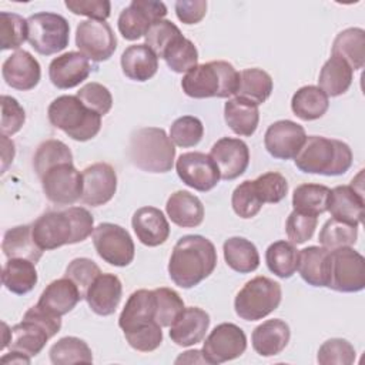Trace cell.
Wrapping results in <instances>:
<instances>
[{
    "instance_id": "1",
    "label": "cell",
    "mask_w": 365,
    "mask_h": 365,
    "mask_svg": "<svg viewBox=\"0 0 365 365\" xmlns=\"http://www.w3.org/2000/svg\"><path fill=\"white\" fill-rule=\"evenodd\" d=\"M94 231V218L84 207H68L63 211H47L33 224L36 244L44 250H56L66 244L87 240Z\"/></svg>"
},
{
    "instance_id": "2",
    "label": "cell",
    "mask_w": 365,
    "mask_h": 365,
    "mask_svg": "<svg viewBox=\"0 0 365 365\" xmlns=\"http://www.w3.org/2000/svg\"><path fill=\"white\" fill-rule=\"evenodd\" d=\"M217 267L214 244L202 235H184L173 248L168 275L181 288H192L212 274Z\"/></svg>"
},
{
    "instance_id": "3",
    "label": "cell",
    "mask_w": 365,
    "mask_h": 365,
    "mask_svg": "<svg viewBox=\"0 0 365 365\" xmlns=\"http://www.w3.org/2000/svg\"><path fill=\"white\" fill-rule=\"evenodd\" d=\"M352 151L346 143L322 135H309L294 163L302 173L331 177L345 174L352 165Z\"/></svg>"
},
{
    "instance_id": "4",
    "label": "cell",
    "mask_w": 365,
    "mask_h": 365,
    "mask_svg": "<svg viewBox=\"0 0 365 365\" xmlns=\"http://www.w3.org/2000/svg\"><path fill=\"white\" fill-rule=\"evenodd\" d=\"M240 73L228 61L217 60L197 64L181 80L182 91L191 98H227L235 96Z\"/></svg>"
},
{
    "instance_id": "5",
    "label": "cell",
    "mask_w": 365,
    "mask_h": 365,
    "mask_svg": "<svg viewBox=\"0 0 365 365\" xmlns=\"http://www.w3.org/2000/svg\"><path fill=\"white\" fill-rule=\"evenodd\" d=\"M128 157L145 173H168L174 165L175 147L163 128L143 127L130 137Z\"/></svg>"
},
{
    "instance_id": "6",
    "label": "cell",
    "mask_w": 365,
    "mask_h": 365,
    "mask_svg": "<svg viewBox=\"0 0 365 365\" xmlns=\"http://www.w3.org/2000/svg\"><path fill=\"white\" fill-rule=\"evenodd\" d=\"M47 117L53 127L76 141L91 140L101 128V115L87 108L77 96L54 98L47 108Z\"/></svg>"
},
{
    "instance_id": "7",
    "label": "cell",
    "mask_w": 365,
    "mask_h": 365,
    "mask_svg": "<svg viewBox=\"0 0 365 365\" xmlns=\"http://www.w3.org/2000/svg\"><path fill=\"white\" fill-rule=\"evenodd\" d=\"M282 298L281 285L268 277L248 281L234 299L235 314L244 321H258L274 312Z\"/></svg>"
},
{
    "instance_id": "8",
    "label": "cell",
    "mask_w": 365,
    "mask_h": 365,
    "mask_svg": "<svg viewBox=\"0 0 365 365\" xmlns=\"http://www.w3.org/2000/svg\"><path fill=\"white\" fill-rule=\"evenodd\" d=\"M68 21L57 13L40 11L27 19V41L41 56H51L68 46Z\"/></svg>"
},
{
    "instance_id": "9",
    "label": "cell",
    "mask_w": 365,
    "mask_h": 365,
    "mask_svg": "<svg viewBox=\"0 0 365 365\" xmlns=\"http://www.w3.org/2000/svg\"><path fill=\"white\" fill-rule=\"evenodd\" d=\"M328 288L338 292H359L365 288V259L351 247L329 251Z\"/></svg>"
},
{
    "instance_id": "10",
    "label": "cell",
    "mask_w": 365,
    "mask_h": 365,
    "mask_svg": "<svg viewBox=\"0 0 365 365\" xmlns=\"http://www.w3.org/2000/svg\"><path fill=\"white\" fill-rule=\"evenodd\" d=\"M93 244L101 259L114 267H127L134 259V242L128 231L113 222H101L93 231Z\"/></svg>"
},
{
    "instance_id": "11",
    "label": "cell",
    "mask_w": 365,
    "mask_h": 365,
    "mask_svg": "<svg viewBox=\"0 0 365 365\" xmlns=\"http://www.w3.org/2000/svg\"><path fill=\"white\" fill-rule=\"evenodd\" d=\"M46 198L57 205H71L81 200L83 175L73 163L58 164L40 178Z\"/></svg>"
},
{
    "instance_id": "12",
    "label": "cell",
    "mask_w": 365,
    "mask_h": 365,
    "mask_svg": "<svg viewBox=\"0 0 365 365\" xmlns=\"http://www.w3.org/2000/svg\"><path fill=\"white\" fill-rule=\"evenodd\" d=\"M245 349V332L232 322H222L210 332L201 351L207 364L218 365L241 356Z\"/></svg>"
},
{
    "instance_id": "13",
    "label": "cell",
    "mask_w": 365,
    "mask_h": 365,
    "mask_svg": "<svg viewBox=\"0 0 365 365\" xmlns=\"http://www.w3.org/2000/svg\"><path fill=\"white\" fill-rule=\"evenodd\" d=\"M76 46L80 53L91 61L98 63L108 60L114 54L117 38L108 23L101 20H84L80 21L76 29Z\"/></svg>"
},
{
    "instance_id": "14",
    "label": "cell",
    "mask_w": 365,
    "mask_h": 365,
    "mask_svg": "<svg viewBox=\"0 0 365 365\" xmlns=\"http://www.w3.org/2000/svg\"><path fill=\"white\" fill-rule=\"evenodd\" d=\"M167 14V7L163 1L154 0H133L118 16V31L128 40L134 41L145 36L148 29Z\"/></svg>"
},
{
    "instance_id": "15",
    "label": "cell",
    "mask_w": 365,
    "mask_h": 365,
    "mask_svg": "<svg viewBox=\"0 0 365 365\" xmlns=\"http://www.w3.org/2000/svg\"><path fill=\"white\" fill-rule=\"evenodd\" d=\"M175 170L185 185L201 192L212 190L221 180L214 160L210 154L200 151L181 154L175 163Z\"/></svg>"
},
{
    "instance_id": "16",
    "label": "cell",
    "mask_w": 365,
    "mask_h": 365,
    "mask_svg": "<svg viewBox=\"0 0 365 365\" xmlns=\"http://www.w3.org/2000/svg\"><path fill=\"white\" fill-rule=\"evenodd\" d=\"M97 66L80 51H68L51 60L48 78L57 88L67 90L78 86L96 71Z\"/></svg>"
},
{
    "instance_id": "17",
    "label": "cell",
    "mask_w": 365,
    "mask_h": 365,
    "mask_svg": "<svg viewBox=\"0 0 365 365\" xmlns=\"http://www.w3.org/2000/svg\"><path fill=\"white\" fill-rule=\"evenodd\" d=\"M307 134L302 125L291 120H278L272 123L264 135V145L267 151L278 160L295 158Z\"/></svg>"
},
{
    "instance_id": "18",
    "label": "cell",
    "mask_w": 365,
    "mask_h": 365,
    "mask_svg": "<svg viewBox=\"0 0 365 365\" xmlns=\"http://www.w3.org/2000/svg\"><path fill=\"white\" fill-rule=\"evenodd\" d=\"M83 175L81 201L91 207L107 204L117 190L115 170L107 163H96L86 167Z\"/></svg>"
},
{
    "instance_id": "19",
    "label": "cell",
    "mask_w": 365,
    "mask_h": 365,
    "mask_svg": "<svg viewBox=\"0 0 365 365\" xmlns=\"http://www.w3.org/2000/svg\"><path fill=\"white\" fill-rule=\"evenodd\" d=\"M210 157L218 167L221 180L231 181L245 173L250 164L248 145L234 137H222L211 147Z\"/></svg>"
},
{
    "instance_id": "20",
    "label": "cell",
    "mask_w": 365,
    "mask_h": 365,
    "mask_svg": "<svg viewBox=\"0 0 365 365\" xmlns=\"http://www.w3.org/2000/svg\"><path fill=\"white\" fill-rule=\"evenodd\" d=\"M1 76L7 86L20 91L34 88L41 77L38 61L26 50H17L1 66Z\"/></svg>"
},
{
    "instance_id": "21",
    "label": "cell",
    "mask_w": 365,
    "mask_h": 365,
    "mask_svg": "<svg viewBox=\"0 0 365 365\" xmlns=\"http://www.w3.org/2000/svg\"><path fill=\"white\" fill-rule=\"evenodd\" d=\"M364 191L351 185H336L329 191L328 207L331 217L352 225H359L364 218Z\"/></svg>"
},
{
    "instance_id": "22",
    "label": "cell",
    "mask_w": 365,
    "mask_h": 365,
    "mask_svg": "<svg viewBox=\"0 0 365 365\" xmlns=\"http://www.w3.org/2000/svg\"><path fill=\"white\" fill-rule=\"evenodd\" d=\"M123 295V285L114 274H100L87 288L84 299L91 311L101 317L115 312Z\"/></svg>"
},
{
    "instance_id": "23",
    "label": "cell",
    "mask_w": 365,
    "mask_h": 365,
    "mask_svg": "<svg viewBox=\"0 0 365 365\" xmlns=\"http://www.w3.org/2000/svg\"><path fill=\"white\" fill-rule=\"evenodd\" d=\"M210 315L198 308L188 307L170 327V338L180 346H191L201 342L210 327Z\"/></svg>"
},
{
    "instance_id": "24",
    "label": "cell",
    "mask_w": 365,
    "mask_h": 365,
    "mask_svg": "<svg viewBox=\"0 0 365 365\" xmlns=\"http://www.w3.org/2000/svg\"><path fill=\"white\" fill-rule=\"evenodd\" d=\"M154 321H155L154 289L153 291L137 289L128 297L118 317V327L123 329V332H131L143 327H147Z\"/></svg>"
},
{
    "instance_id": "25",
    "label": "cell",
    "mask_w": 365,
    "mask_h": 365,
    "mask_svg": "<svg viewBox=\"0 0 365 365\" xmlns=\"http://www.w3.org/2000/svg\"><path fill=\"white\" fill-rule=\"evenodd\" d=\"M131 225L140 242L147 247H158L170 235V224L163 211L155 207L138 208L133 215Z\"/></svg>"
},
{
    "instance_id": "26",
    "label": "cell",
    "mask_w": 365,
    "mask_h": 365,
    "mask_svg": "<svg viewBox=\"0 0 365 365\" xmlns=\"http://www.w3.org/2000/svg\"><path fill=\"white\" fill-rule=\"evenodd\" d=\"M83 299L78 287L67 277L54 279L41 292L37 305L46 311L63 317Z\"/></svg>"
},
{
    "instance_id": "27",
    "label": "cell",
    "mask_w": 365,
    "mask_h": 365,
    "mask_svg": "<svg viewBox=\"0 0 365 365\" xmlns=\"http://www.w3.org/2000/svg\"><path fill=\"white\" fill-rule=\"evenodd\" d=\"M291 338L289 327L279 318L268 319L259 324L251 335L252 348L261 356H274L281 354Z\"/></svg>"
},
{
    "instance_id": "28",
    "label": "cell",
    "mask_w": 365,
    "mask_h": 365,
    "mask_svg": "<svg viewBox=\"0 0 365 365\" xmlns=\"http://www.w3.org/2000/svg\"><path fill=\"white\" fill-rule=\"evenodd\" d=\"M170 220L182 228L198 227L204 220V205L201 200L184 190L173 192L165 204Z\"/></svg>"
},
{
    "instance_id": "29",
    "label": "cell",
    "mask_w": 365,
    "mask_h": 365,
    "mask_svg": "<svg viewBox=\"0 0 365 365\" xmlns=\"http://www.w3.org/2000/svg\"><path fill=\"white\" fill-rule=\"evenodd\" d=\"M120 63L124 76L134 81H147L158 70V57L145 43L128 46Z\"/></svg>"
},
{
    "instance_id": "30",
    "label": "cell",
    "mask_w": 365,
    "mask_h": 365,
    "mask_svg": "<svg viewBox=\"0 0 365 365\" xmlns=\"http://www.w3.org/2000/svg\"><path fill=\"white\" fill-rule=\"evenodd\" d=\"M329 250L324 247H307L299 251L298 272L312 287H327L329 278Z\"/></svg>"
},
{
    "instance_id": "31",
    "label": "cell",
    "mask_w": 365,
    "mask_h": 365,
    "mask_svg": "<svg viewBox=\"0 0 365 365\" xmlns=\"http://www.w3.org/2000/svg\"><path fill=\"white\" fill-rule=\"evenodd\" d=\"M224 118L232 133L242 137H251L259 121L258 106L250 100L234 97L224 106Z\"/></svg>"
},
{
    "instance_id": "32",
    "label": "cell",
    "mask_w": 365,
    "mask_h": 365,
    "mask_svg": "<svg viewBox=\"0 0 365 365\" xmlns=\"http://www.w3.org/2000/svg\"><path fill=\"white\" fill-rule=\"evenodd\" d=\"M354 70L338 56H331L322 66L318 77L319 88L328 97H338L348 91L352 84Z\"/></svg>"
},
{
    "instance_id": "33",
    "label": "cell",
    "mask_w": 365,
    "mask_h": 365,
    "mask_svg": "<svg viewBox=\"0 0 365 365\" xmlns=\"http://www.w3.org/2000/svg\"><path fill=\"white\" fill-rule=\"evenodd\" d=\"M1 250L7 258H24L34 264L43 255V250L33 238L31 225H17L7 230L1 241Z\"/></svg>"
},
{
    "instance_id": "34",
    "label": "cell",
    "mask_w": 365,
    "mask_h": 365,
    "mask_svg": "<svg viewBox=\"0 0 365 365\" xmlns=\"http://www.w3.org/2000/svg\"><path fill=\"white\" fill-rule=\"evenodd\" d=\"M36 264L24 258H9L1 271L3 285L16 295L30 292L37 284Z\"/></svg>"
},
{
    "instance_id": "35",
    "label": "cell",
    "mask_w": 365,
    "mask_h": 365,
    "mask_svg": "<svg viewBox=\"0 0 365 365\" xmlns=\"http://www.w3.org/2000/svg\"><path fill=\"white\" fill-rule=\"evenodd\" d=\"M50 335L47 331L34 321L23 319L11 328V336L9 346L13 351L23 352L29 356H36L43 351Z\"/></svg>"
},
{
    "instance_id": "36",
    "label": "cell",
    "mask_w": 365,
    "mask_h": 365,
    "mask_svg": "<svg viewBox=\"0 0 365 365\" xmlns=\"http://www.w3.org/2000/svg\"><path fill=\"white\" fill-rule=\"evenodd\" d=\"M227 265L240 274H248L258 268L259 254L257 247L247 238L231 237L222 245Z\"/></svg>"
},
{
    "instance_id": "37",
    "label": "cell",
    "mask_w": 365,
    "mask_h": 365,
    "mask_svg": "<svg viewBox=\"0 0 365 365\" xmlns=\"http://www.w3.org/2000/svg\"><path fill=\"white\" fill-rule=\"evenodd\" d=\"M332 56L345 60L352 70H361L365 63V31L349 27L338 33L332 44Z\"/></svg>"
},
{
    "instance_id": "38",
    "label": "cell",
    "mask_w": 365,
    "mask_h": 365,
    "mask_svg": "<svg viewBox=\"0 0 365 365\" xmlns=\"http://www.w3.org/2000/svg\"><path fill=\"white\" fill-rule=\"evenodd\" d=\"M328 107V96L317 86H304L298 88L291 100L292 113L304 121L321 118Z\"/></svg>"
},
{
    "instance_id": "39",
    "label": "cell",
    "mask_w": 365,
    "mask_h": 365,
    "mask_svg": "<svg viewBox=\"0 0 365 365\" xmlns=\"http://www.w3.org/2000/svg\"><path fill=\"white\" fill-rule=\"evenodd\" d=\"M272 78L262 68H245L240 73L238 88L235 97H241L252 101L254 104H262L272 93Z\"/></svg>"
},
{
    "instance_id": "40",
    "label": "cell",
    "mask_w": 365,
    "mask_h": 365,
    "mask_svg": "<svg viewBox=\"0 0 365 365\" xmlns=\"http://www.w3.org/2000/svg\"><path fill=\"white\" fill-rule=\"evenodd\" d=\"M299 251L289 241L281 240L272 242L265 251V262L268 269L279 278H289L298 268Z\"/></svg>"
},
{
    "instance_id": "41",
    "label": "cell",
    "mask_w": 365,
    "mask_h": 365,
    "mask_svg": "<svg viewBox=\"0 0 365 365\" xmlns=\"http://www.w3.org/2000/svg\"><path fill=\"white\" fill-rule=\"evenodd\" d=\"M329 191L322 184H301L294 190L292 207L298 212L318 217L327 211Z\"/></svg>"
},
{
    "instance_id": "42",
    "label": "cell",
    "mask_w": 365,
    "mask_h": 365,
    "mask_svg": "<svg viewBox=\"0 0 365 365\" xmlns=\"http://www.w3.org/2000/svg\"><path fill=\"white\" fill-rule=\"evenodd\" d=\"M50 361L54 365H71V364H91L93 352L86 341L77 336L60 338L50 348Z\"/></svg>"
},
{
    "instance_id": "43",
    "label": "cell",
    "mask_w": 365,
    "mask_h": 365,
    "mask_svg": "<svg viewBox=\"0 0 365 365\" xmlns=\"http://www.w3.org/2000/svg\"><path fill=\"white\" fill-rule=\"evenodd\" d=\"M63 163H73V153L68 145L60 140L43 141L33 157V167L38 178L50 168Z\"/></svg>"
},
{
    "instance_id": "44",
    "label": "cell",
    "mask_w": 365,
    "mask_h": 365,
    "mask_svg": "<svg viewBox=\"0 0 365 365\" xmlns=\"http://www.w3.org/2000/svg\"><path fill=\"white\" fill-rule=\"evenodd\" d=\"M161 58L174 73H188L198 63V51L191 40L180 36L167 47Z\"/></svg>"
},
{
    "instance_id": "45",
    "label": "cell",
    "mask_w": 365,
    "mask_h": 365,
    "mask_svg": "<svg viewBox=\"0 0 365 365\" xmlns=\"http://www.w3.org/2000/svg\"><path fill=\"white\" fill-rule=\"evenodd\" d=\"M356 238L358 225H352L335 218L325 221L318 235L319 244L329 251L341 247H351L356 242Z\"/></svg>"
},
{
    "instance_id": "46",
    "label": "cell",
    "mask_w": 365,
    "mask_h": 365,
    "mask_svg": "<svg viewBox=\"0 0 365 365\" xmlns=\"http://www.w3.org/2000/svg\"><path fill=\"white\" fill-rule=\"evenodd\" d=\"M27 40V20L20 14L0 13V48L16 50Z\"/></svg>"
},
{
    "instance_id": "47",
    "label": "cell",
    "mask_w": 365,
    "mask_h": 365,
    "mask_svg": "<svg viewBox=\"0 0 365 365\" xmlns=\"http://www.w3.org/2000/svg\"><path fill=\"white\" fill-rule=\"evenodd\" d=\"M155 295V321L161 327H171L175 318L182 312L184 301L177 291L161 287L154 289Z\"/></svg>"
},
{
    "instance_id": "48",
    "label": "cell",
    "mask_w": 365,
    "mask_h": 365,
    "mask_svg": "<svg viewBox=\"0 0 365 365\" xmlns=\"http://www.w3.org/2000/svg\"><path fill=\"white\" fill-rule=\"evenodd\" d=\"M204 135V125L194 115H182L174 120L170 128L171 141L182 148L197 145Z\"/></svg>"
},
{
    "instance_id": "49",
    "label": "cell",
    "mask_w": 365,
    "mask_h": 365,
    "mask_svg": "<svg viewBox=\"0 0 365 365\" xmlns=\"http://www.w3.org/2000/svg\"><path fill=\"white\" fill-rule=\"evenodd\" d=\"M231 205L234 212L245 220L252 218L259 212L264 202L261 201L252 180H247L235 187L231 197Z\"/></svg>"
},
{
    "instance_id": "50",
    "label": "cell",
    "mask_w": 365,
    "mask_h": 365,
    "mask_svg": "<svg viewBox=\"0 0 365 365\" xmlns=\"http://www.w3.org/2000/svg\"><path fill=\"white\" fill-rule=\"evenodd\" d=\"M254 181L255 190L264 204H277L282 201L288 192V182L281 173L268 171Z\"/></svg>"
},
{
    "instance_id": "51",
    "label": "cell",
    "mask_w": 365,
    "mask_h": 365,
    "mask_svg": "<svg viewBox=\"0 0 365 365\" xmlns=\"http://www.w3.org/2000/svg\"><path fill=\"white\" fill-rule=\"evenodd\" d=\"M317 361L321 365H351L355 361V348L346 339L331 338L319 346Z\"/></svg>"
},
{
    "instance_id": "52",
    "label": "cell",
    "mask_w": 365,
    "mask_h": 365,
    "mask_svg": "<svg viewBox=\"0 0 365 365\" xmlns=\"http://www.w3.org/2000/svg\"><path fill=\"white\" fill-rule=\"evenodd\" d=\"M181 34L180 29L170 20L155 21L145 33V44L155 53L157 57H163L167 47L175 41Z\"/></svg>"
},
{
    "instance_id": "53",
    "label": "cell",
    "mask_w": 365,
    "mask_h": 365,
    "mask_svg": "<svg viewBox=\"0 0 365 365\" xmlns=\"http://www.w3.org/2000/svg\"><path fill=\"white\" fill-rule=\"evenodd\" d=\"M76 96L87 108L96 111L100 115L107 114L113 107V96L110 90L106 86L96 81L83 86Z\"/></svg>"
},
{
    "instance_id": "54",
    "label": "cell",
    "mask_w": 365,
    "mask_h": 365,
    "mask_svg": "<svg viewBox=\"0 0 365 365\" xmlns=\"http://www.w3.org/2000/svg\"><path fill=\"white\" fill-rule=\"evenodd\" d=\"M101 274L98 265L90 258H74L66 268L64 277L70 278L80 289L81 297L84 298L87 288L91 282Z\"/></svg>"
},
{
    "instance_id": "55",
    "label": "cell",
    "mask_w": 365,
    "mask_h": 365,
    "mask_svg": "<svg viewBox=\"0 0 365 365\" xmlns=\"http://www.w3.org/2000/svg\"><path fill=\"white\" fill-rule=\"evenodd\" d=\"M318 220L317 217L307 215L298 211H292L285 222V231L288 240H291L292 244H304L305 241L311 240L315 228H317Z\"/></svg>"
},
{
    "instance_id": "56",
    "label": "cell",
    "mask_w": 365,
    "mask_h": 365,
    "mask_svg": "<svg viewBox=\"0 0 365 365\" xmlns=\"http://www.w3.org/2000/svg\"><path fill=\"white\" fill-rule=\"evenodd\" d=\"M124 336L128 342V345L140 352H151L157 349L163 342V331L161 325L154 321L147 327H143L140 329L124 332Z\"/></svg>"
},
{
    "instance_id": "57",
    "label": "cell",
    "mask_w": 365,
    "mask_h": 365,
    "mask_svg": "<svg viewBox=\"0 0 365 365\" xmlns=\"http://www.w3.org/2000/svg\"><path fill=\"white\" fill-rule=\"evenodd\" d=\"M26 121L24 108L10 96H1V134L13 135L23 127Z\"/></svg>"
},
{
    "instance_id": "58",
    "label": "cell",
    "mask_w": 365,
    "mask_h": 365,
    "mask_svg": "<svg viewBox=\"0 0 365 365\" xmlns=\"http://www.w3.org/2000/svg\"><path fill=\"white\" fill-rule=\"evenodd\" d=\"M66 7L74 14L88 17V20L101 21L108 19L111 10L108 0H66Z\"/></svg>"
},
{
    "instance_id": "59",
    "label": "cell",
    "mask_w": 365,
    "mask_h": 365,
    "mask_svg": "<svg viewBox=\"0 0 365 365\" xmlns=\"http://www.w3.org/2000/svg\"><path fill=\"white\" fill-rule=\"evenodd\" d=\"M207 13V1L204 0H180L175 3V14L184 24L200 23Z\"/></svg>"
},
{
    "instance_id": "60",
    "label": "cell",
    "mask_w": 365,
    "mask_h": 365,
    "mask_svg": "<svg viewBox=\"0 0 365 365\" xmlns=\"http://www.w3.org/2000/svg\"><path fill=\"white\" fill-rule=\"evenodd\" d=\"M23 319H30V321H34L38 325H41L47 331L50 338L54 336L61 328V317L46 311L44 308H41L37 304L26 311V314L23 315Z\"/></svg>"
},
{
    "instance_id": "61",
    "label": "cell",
    "mask_w": 365,
    "mask_h": 365,
    "mask_svg": "<svg viewBox=\"0 0 365 365\" xmlns=\"http://www.w3.org/2000/svg\"><path fill=\"white\" fill-rule=\"evenodd\" d=\"M1 145H3V167L1 171L4 173L9 167L10 163H13L14 158V143L11 140H9L7 135H1Z\"/></svg>"
},
{
    "instance_id": "62",
    "label": "cell",
    "mask_w": 365,
    "mask_h": 365,
    "mask_svg": "<svg viewBox=\"0 0 365 365\" xmlns=\"http://www.w3.org/2000/svg\"><path fill=\"white\" fill-rule=\"evenodd\" d=\"M192 364V362H198V364H207L202 351L200 349H191V351H185L182 352L177 359L175 364Z\"/></svg>"
},
{
    "instance_id": "63",
    "label": "cell",
    "mask_w": 365,
    "mask_h": 365,
    "mask_svg": "<svg viewBox=\"0 0 365 365\" xmlns=\"http://www.w3.org/2000/svg\"><path fill=\"white\" fill-rule=\"evenodd\" d=\"M1 364H19V365L26 364V365H29L30 364V356L23 354V352L11 349L9 354L1 356Z\"/></svg>"
},
{
    "instance_id": "64",
    "label": "cell",
    "mask_w": 365,
    "mask_h": 365,
    "mask_svg": "<svg viewBox=\"0 0 365 365\" xmlns=\"http://www.w3.org/2000/svg\"><path fill=\"white\" fill-rule=\"evenodd\" d=\"M1 327H3V344H1V346H0V348H1V349H4V348L9 345V342H10L11 328H9L6 322H1Z\"/></svg>"
}]
</instances>
